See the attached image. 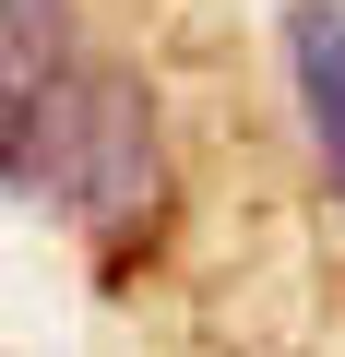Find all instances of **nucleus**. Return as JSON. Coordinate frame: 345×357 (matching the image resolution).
Returning a JSON list of instances; mask_svg holds the SVG:
<instances>
[{"mask_svg":"<svg viewBox=\"0 0 345 357\" xmlns=\"http://www.w3.org/2000/svg\"><path fill=\"white\" fill-rule=\"evenodd\" d=\"M13 191L84 238H143L167 215L155 96L72 36L60 0H13Z\"/></svg>","mask_w":345,"mask_h":357,"instance_id":"1","label":"nucleus"},{"mask_svg":"<svg viewBox=\"0 0 345 357\" xmlns=\"http://www.w3.org/2000/svg\"><path fill=\"white\" fill-rule=\"evenodd\" d=\"M286 84H298L309 155L345 203V0H286Z\"/></svg>","mask_w":345,"mask_h":357,"instance_id":"2","label":"nucleus"}]
</instances>
